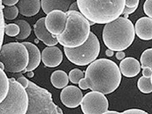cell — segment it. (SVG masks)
Returning <instances> with one entry per match:
<instances>
[{
    "mask_svg": "<svg viewBox=\"0 0 152 114\" xmlns=\"http://www.w3.org/2000/svg\"><path fill=\"white\" fill-rule=\"evenodd\" d=\"M121 80L122 75L117 64L109 59L100 58L88 66L84 78L78 84L82 90L90 89L104 95L115 91Z\"/></svg>",
    "mask_w": 152,
    "mask_h": 114,
    "instance_id": "6da1fadb",
    "label": "cell"
},
{
    "mask_svg": "<svg viewBox=\"0 0 152 114\" xmlns=\"http://www.w3.org/2000/svg\"><path fill=\"white\" fill-rule=\"evenodd\" d=\"M79 11L90 23L107 24L123 14L125 1H77Z\"/></svg>",
    "mask_w": 152,
    "mask_h": 114,
    "instance_id": "7a4b0ae2",
    "label": "cell"
},
{
    "mask_svg": "<svg viewBox=\"0 0 152 114\" xmlns=\"http://www.w3.org/2000/svg\"><path fill=\"white\" fill-rule=\"evenodd\" d=\"M134 26L130 19L120 17L105 24L102 31V40L107 48L113 51H123L134 40Z\"/></svg>",
    "mask_w": 152,
    "mask_h": 114,
    "instance_id": "3957f363",
    "label": "cell"
},
{
    "mask_svg": "<svg viewBox=\"0 0 152 114\" xmlns=\"http://www.w3.org/2000/svg\"><path fill=\"white\" fill-rule=\"evenodd\" d=\"M67 23L64 31L56 37L57 41L64 48H75L83 45L90 36V22L79 12H66Z\"/></svg>",
    "mask_w": 152,
    "mask_h": 114,
    "instance_id": "277c9868",
    "label": "cell"
},
{
    "mask_svg": "<svg viewBox=\"0 0 152 114\" xmlns=\"http://www.w3.org/2000/svg\"><path fill=\"white\" fill-rule=\"evenodd\" d=\"M29 97V106L26 114H64L56 105L51 94L46 89L29 81L26 89Z\"/></svg>",
    "mask_w": 152,
    "mask_h": 114,
    "instance_id": "5b68a950",
    "label": "cell"
},
{
    "mask_svg": "<svg viewBox=\"0 0 152 114\" xmlns=\"http://www.w3.org/2000/svg\"><path fill=\"white\" fill-rule=\"evenodd\" d=\"M0 60L5 66V71L9 73H20L26 69L28 64V51L22 43L6 44L1 48Z\"/></svg>",
    "mask_w": 152,
    "mask_h": 114,
    "instance_id": "8992f818",
    "label": "cell"
},
{
    "mask_svg": "<svg viewBox=\"0 0 152 114\" xmlns=\"http://www.w3.org/2000/svg\"><path fill=\"white\" fill-rule=\"evenodd\" d=\"M10 79L8 94L1 102L0 114H26L29 106V97L26 89L14 78Z\"/></svg>",
    "mask_w": 152,
    "mask_h": 114,
    "instance_id": "52a82bcc",
    "label": "cell"
},
{
    "mask_svg": "<svg viewBox=\"0 0 152 114\" xmlns=\"http://www.w3.org/2000/svg\"><path fill=\"white\" fill-rule=\"evenodd\" d=\"M65 56L73 64L86 66L96 61L100 52L99 39L92 32L83 45L75 48H64Z\"/></svg>",
    "mask_w": 152,
    "mask_h": 114,
    "instance_id": "ba28073f",
    "label": "cell"
},
{
    "mask_svg": "<svg viewBox=\"0 0 152 114\" xmlns=\"http://www.w3.org/2000/svg\"><path fill=\"white\" fill-rule=\"evenodd\" d=\"M80 105L84 114H102L108 110L109 103L104 94L91 91L83 97Z\"/></svg>",
    "mask_w": 152,
    "mask_h": 114,
    "instance_id": "9c48e42d",
    "label": "cell"
},
{
    "mask_svg": "<svg viewBox=\"0 0 152 114\" xmlns=\"http://www.w3.org/2000/svg\"><path fill=\"white\" fill-rule=\"evenodd\" d=\"M67 19L66 12L61 10L52 11L45 17V26L52 35L58 36L64 31Z\"/></svg>",
    "mask_w": 152,
    "mask_h": 114,
    "instance_id": "30bf717a",
    "label": "cell"
},
{
    "mask_svg": "<svg viewBox=\"0 0 152 114\" xmlns=\"http://www.w3.org/2000/svg\"><path fill=\"white\" fill-rule=\"evenodd\" d=\"M60 97L62 104L66 107L74 109L81 104L83 94L81 90L78 87L69 85L62 89Z\"/></svg>",
    "mask_w": 152,
    "mask_h": 114,
    "instance_id": "8fae6325",
    "label": "cell"
},
{
    "mask_svg": "<svg viewBox=\"0 0 152 114\" xmlns=\"http://www.w3.org/2000/svg\"><path fill=\"white\" fill-rule=\"evenodd\" d=\"M45 18H41L34 25V31L38 39L48 47L55 46L58 43L56 37L49 32L45 26Z\"/></svg>",
    "mask_w": 152,
    "mask_h": 114,
    "instance_id": "7c38bea8",
    "label": "cell"
},
{
    "mask_svg": "<svg viewBox=\"0 0 152 114\" xmlns=\"http://www.w3.org/2000/svg\"><path fill=\"white\" fill-rule=\"evenodd\" d=\"M63 61L62 51L57 46L46 47L42 52V61L46 66L57 67Z\"/></svg>",
    "mask_w": 152,
    "mask_h": 114,
    "instance_id": "4fadbf2b",
    "label": "cell"
},
{
    "mask_svg": "<svg viewBox=\"0 0 152 114\" xmlns=\"http://www.w3.org/2000/svg\"><path fill=\"white\" fill-rule=\"evenodd\" d=\"M121 74L127 78H133L140 73V62L134 57H128L123 59L120 63Z\"/></svg>",
    "mask_w": 152,
    "mask_h": 114,
    "instance_id": "5bb4252c",
    "label": "cell"
},
{
    "mask_svg": "<svg viewBox=\"0 0 152 114\" xmlns=\"http://www.w3.org/2000/svg\"><path fill=\"white\" fill-rule=\"evenodd\" d=\"M135 32L141 40H152V19L148 17H142L135 24Z\"/></svg>",
    "mask_w": 152,
    "mask_h": 114,
    "instance_id": "9a60e30c",
    "label": "cell"
},
{
    "mask_svg": "<svg viewBox=\"0 0 152 114\" xmlns=\"http://www.w3.org/2000/svg\"><path fill=\"white\" fill-rule=\"evenodd\" d=\"M22 43L26 47L29 54V62L26 69L23 72H31L34 71L40 65L42 61V53L36 45L29 42H23Z\"/></svg>",
    "mask_w": 152,
    "mask_h": 114,
    "instance_id": "2e32d148",
    "label": "cell"
},
{
    "mask_svg": "<svg viewBox=\"0 0 152 114\" xmlns=\"http://www.w3.org/2000/svg\"><path fill=\"white\" fill-rule=\"evenodd\" d=\"M19 13L28 18L38 14L41 8L40 1H19L17 4Z\"/></svg>",
    "mask_w": 152,
    "mask_h": 114,
    "instance_id": "e0dca14e",
    "label": "cell"
},
{
    "mask_svg": "<svg viewBox=\"0 0 152 114\" xmlns=\"http://www.w3.org/2000/svg\"><path fill=\"white\" fill-rule=\"evenodd\" d=\"M75 1H41V8L45 14L54 10H61L64 12L69 11L71 4Z\"/></svg>",
    "mask_w": 152,
    "mask_h": 114,
    "instance_id": "ac0fdd59",
    "label": "cell"
},
{
    "mask_svg": "<svg viewBox=\"0 0 152 114\" xmlns=\"http://www.w3.org/2000/svg\"><path fill=\"white\" fill-rule=\"evenodd\" d=\"M50 81L55 88L61 89L67 86L69 82V77L64 71L57 70L52 73Z\"/></svg>",
    "mask_w": 152,
    "mask_h": 114,
    "instance_id": "d6986e66",
    "label": "cell"
},
{
    "mask_svg": "<svg viewBox=\"0 0 152 114\" xmlns=\"http://www.w3.org/2000/svg\"><path fill=\"white\" fill-rule=\"evenodd\" d=\"M1 75V93H0V102H2L6 98L8 94L10 88V79L8 78L7 75L4 71L0 70Z\"/></svg>",
    "mask_w": 152,
    "mask_h": 114,
    "instance_id": "ffe728a7",
    "label": "cell"
},
{
    "mask_svg": "<svg viewBox=\"0 0 152 114\" xmlns=\"http://www.w3.org/2000/svg\"><path fill=\"white\" fill-rule=\"evenodd\" d=\"M15 23L18 24L20 28V33L16 39L23 40L26 39L31 34V28L30 24L26 21L23 19H19L16 21Z\"/></svg>",
    "mask_w": 152,
    "mask_h": 114,
    "instance_id": "44dd1931",
    "label": "cell"
},
{
    "mask_svg": "<svg viewBox=\"0 0 152 114\" xmlns=\"http://www.w3.org/2000/svg\"><path fill=\"white\" fill-rule=\"evenodd\" d=\"M1 6L2 7V11L4 16L6 19L8 20H13L17 18L19 11V9L16 6L11 7H3L2 5V1H1Z\"/></svg>",
    "mask_w": 152,
    "mask_h": 114,
    "instance_id": "7402d4cb",
    "label": "cell"
},
{
    "mask_svg": "<svg viewBox=\"0 0 152 114\" xmlns=\"http://www.w3.org/2000/svg\"><path fill=\"white\" fill-rule=\"evenodd\" d=\"M137 87L142 93L149 94L152 92V84L151 78L141 77L137 81Z\"/></svg>",
    "mask_w": 152,
    "mask_h": 114,
    "instance_id": "603a6c76",
    "label": "cell"
},
{
    "mask_svg": "<svg viewBox=\"0 0 152 114\" xmlns=\"http://www.w3.org/2000/svg\"><path fill=\"white\" fill-rule=\"evenodd\" d=\"M141 67H150L152 69V48L147 49L141 55L140 58Z\"/></svg>",
    "mask_w": 152,
    "mask_h": 114,
    "instance_id": "cb8c5ba5",
    "label": "cell"
},
{
    "mask_svg": "<svg viewBox=\"0 0 152 114\" xmlns=\"http://www.w3.org/2000/svg\"><path fill=\"white\" fill-rule=\"evenodd\" d=\"M84 77L85 74L83 71L77 68L72 69L69 74V81L75 84H79L80 81L84 78Z\"/></svg>",
    "mask_w": 152,
    "mask_h": 114,
    "instance_id": "d4e9b609",
    "label": "cell"
},
{
    "mask_svg": "<svg viewBox=\"0 0 152 114\" xmlns=\"http://www.w3.org/2000/svg\"><path fill=\"white\" fill-rule=\"evenodd\" d=\"M20 33L19 26L15 23L6 24L5 26V34L10 37H16Z\"/></svg>",
    "mask_w": 152,
    "mask_h": 114,
    "instance_id": "484cf974",
    "label": "cell"
},
{
    "mask_svg": "<svg viewBox=\"0 0 152 114\" xmlns=\"http://www.w3.org/2000/svg\"><path fill=\"white\" fill-rule=\"evenodd\" d=\"M143 11L148 18L152 19V1H145L143 4Z\"/></svg>",
    "mask_w": 152,
    "mask_h": 114,
    "instance_id": "4316f807",
    "label": "cell"
},
{
    "mask_svg": "<svg viewBox=\"0 0 152 114\" xmlns=\"http://www.w3.org/2000/svg\"><path fill=\"white\" fill-rule=\"evenodd\" d=\"M4 16L3 15L2 9H1V48L2 47V44L3 43L4 34H5V26Z\"/></svg>",
    "mask_w": 152,
    "mask_h": 114,
    "instance_id": "83f0119b",
    "label": "cell"
},
{
    "mask_svg": "<svg viewBox=\"0 0 152 114\" xmlns=\"http://www.w3.org/2000/svg\"><path fill=\"white\" fill-rule=\"evenodd\" d=\"M122 113L123 114H149L142 110L138 109H128Z\"/></svg>",
    "mask_w": 152,
    "mask_h": 114,
    "instance_id": "f1b7e54d",
    "label": "cell"
},
{
    "mask_svg": "<svg viewBox=\"0 0 152 114\" xmlns=\"http://www.w3.org/2000/svg\"><path fill=\"white\" fill-rule=\"evenodd\" d=\"M16 81L20 84L22 85L26 89L28 88V85H29V80L28 79H26V78H25L24 77H23V76L18 78V79L16 80Z\"/></svg>",
    "mask_w": 152,
    "mask_h": 114,
    "instance_id": "f546056e",
    "label": "cell"
},
{
    "mask_svg": "<svg viewBox=\"0 0 152 114\" xmlns=\"http://www.w3.org/2000/svg\"><path fill=\"white\" fill-rule=\"evenodd\" d=\"M140 1H125V7L130 8H133L135 7H138L140 4Z\"/></svg>",
    "mask_w": 152,
    "mask_h": 114,
    "instance_id": "4dcf8cb0",
    "label": "cell"
},
{
    "mask_svg": "<svg viewBox=\"0 0 152 114\" xmlns=\"http://www.w3.org/2000/svg\"><path fill=\"white\" fill-rule=\"evenodd\" d=\"M142 74L144 77L150 78L151 77L152 75V69L150 67H145L142 69Z\"/></svg>",
    "mask_w": 152,
    "mask_h": 114,
    "instance_id": "1f68e13d",
    "label": "cell"
},
{
    "mask_svg": "<svg viewBox=\"0 0 152 114\" xmlns=\"http://www.w3.org/2000/svg\"><path fill=\"white\" fill-rule=\"evenodd\" d=\"M19 1L18 0H3L2 1V3L5 6L11 7L15 6V5L18 3Z\"/></svg>",
    "mask_w": 152,
    "mask_h": 114,
    "instance_id": "d6a6232c",
    "label": "cell"
},
{
    "mask_svg": "<svg viewBox=\"0 0 152 114\" xmlns=\"http://www.w3.org/2000/svg\"><path fill=\"white\" fill-rule=\"evenodd\" d=\"M137 7H135L133 8H127V7L125 6L124 10L123 12V14L124 15H128L129 14H132L136 11Z\"/></svg>",
    "mask_w": 152,
    "mask_h": 114,
    "instance_id": "836d02e7",
    "label": "cell"
},
{
    "mask_svg": "<svg viewBox=\"0 0 152 114\" xmlns=\"http://www.w3.org/2000/svg\"><path fill=\"white\" fill-rule=\"evenodd\" d=\"M125 56H126L125 53L123 51H119V52H117L116 53V58L118 60H119V61H121V60L122 61L123 59L125 58Z\"/></svg>",
    "mask_w": 152,
    "mask_h": 114,
    "instance_id": "e575fe53",
    "label": "cell"
},
{
    "mask_svg": "<svg viewBox=\"0 0 152 114\" xmlns=\"http://www.w3.org/2000/svg\"><path fill=\"white\" fill-rule=\"evenodd\" d=\"M69 11H79V8H78V4L77 1H75L74 3L71 4L69 8ZM80 12V11H79Z\"/></svg>",
    "mask_w": 152,
    "mask_h": 114,
    "instance_id": "d590c367",
    "label": "cell"
},
{
    "mask_svg": "<svg viewBox=\"0 0 152 114\" xmlns=\"http://www.w3.org/2000/svg\"><path fill=\"white\" fill-rule=\"evenodd\" d=\"M105 55L107 57H112L113 56H114V52L112 50H110V49H107L105 51Z\"/></svg>",
    "mask_w": 152,
    "mask_h": 114,
    "instance_id": "8d00e7d4",
    "label": "cell"
},
{
    "mask_svg": "<svg viewBox=\"0 0 152 114\" xmlns=\"http://www.w3.org/2000/svg\"><path fill=\"white\" fill-rule=\"evenodd\" d=\"M102 114H123V113H120L115 111H107Z\"/></svg>",
    "mask_w": 152,
    "mask_h": 114,
    "instance_id": "74e56055",
    "label": "cell"
},
{
    "mask_svg": "<svg viewBox=\"0 0 152 114\" xmlns=\"http://www.w3.org/2000/svg\"><path fill=\"white\" fill-rule=\"evenodd\" d=\"M28 76L29 78L33 77V76H34V73H33V72H29V73H28Z\"/></svg>",
    "mask_w": 152,
    "mask_h": 114,
    "instance_id": "f35d334b",
    "label": "cell"
},
{
    "mask_svg": "<svg viewBox=\"0 0 152 114\" xmlns=\"http://www.w3.org/2000/svg\"><path fill=\"white\" fill-rule=\"evenodd\" d=\"M151 83H152V76H151Z\"/></svg>",
    "mask_w": 152,
    "mask_h": 114,
    "instance_id": "ab89813d",
    "label": "cell"
}]
</instances>
